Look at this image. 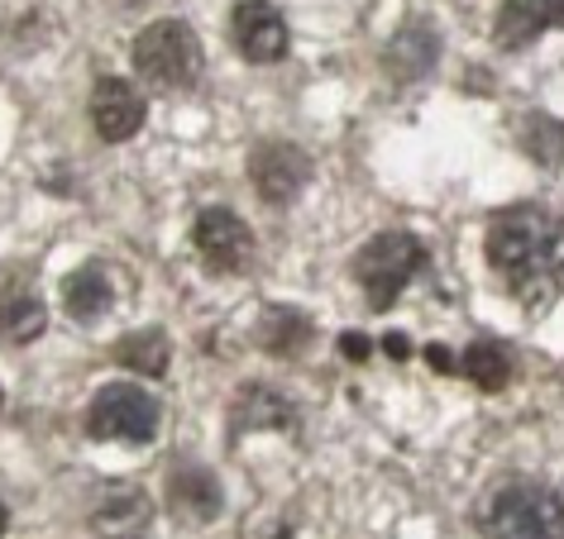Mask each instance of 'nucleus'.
I'll return each instance as SVG.
<instances>
[{
    "mask_svg": "<svg viewBox=\"0 0 564 539\" xmlns=\"http://www.w3.org/2000/svg\"><path fill=\"white\" fill-rule=\"evenodd\" d=\"M488 263L521 296H550L560 282V224L541 206H512L488 224Z\"/></svg>",
    "mask_w": 564,
    "mask_h": 539,
    "instance_id": "obj_1",
    "label": "nucleus"
},
{
    "mask_svg": "<svg viewBox=\"0 0 564 539\" xmlns=\"http://www.w3.org/2000/svg\"><path fill=\"white\" fill-rule=\"evenodd\" d=\"M134 73L159 91H187L202 77V38L182 20H159L134 38Z\"/></svg>",
    "mask_w": 564,
    "mask_h": 539,
    "instance_id": "obj_2",
    "label": "nucleus"
},
{
    "mask_svg": "<svg viewBox=\"0 0 564 539\" xmlns=\"http://www.w3.org/2000/svg\"><path fill=\"white\" fill-rule=\"evenodd\" d=\"M421 263H426V249L416 244V234L406 230H383L378 239H369V244L359 249L355 258V277L364 296H369L373 310H388L392 301L402 296V287L421 273Z\"/></svg>",
    "mask_w": 564,
    "mask_h": 539,
    "instance_id": "obj_3",
    "label": "nucleus"
},
{
    "mask_svg": "<svg viewBox=\"0 0 564 539\" xmlns=\"http://www.w3.org/2000/svg\"><path fill=\"white\" fill-rule=\"evenodd\" d=\"M163 406L159 396L134 387V382H110L96 392V402L87 410V435L91 439H110V444H149L159 435Z\"/></svg>",
    "mask_w": 564,
    "mask_h": 539,
    "instance_id": "obj_4",
    "label": "nucleus"
},
{
    "mask_svg": "<svg viewBox=\"0 0 564 539\" xmlns=\"http://www.w3.org/2000/svg\"><path fill=\"white\" fill-rule=\"evenodd\" d=\"M488 535H560V496L541 482H507L484 506Z\"/></svg>",
    "mask_w": 564,
    "mask_h": 539,
    "instance_id": "obj_5",
    "label": "nucleus"
},
{
    "mask_svg": "<svg viewBox=\"0 0 564 539\" xmlns=\"http://www.w3.org/2000/svg\"><path fill=\"white\" fill-rule=\"evenodd\" d=\"M192 239H196V253H202V263L210 273H249L253 258H259V244H253L249 224L225 206L202 210Z\"/></svg>",
    "mask_w": 564,
    "mask_h": 539,
    "instance_id": "obj_6",
    "label": "nucleus"
},
{
    "mask_svg": "<svg viewBox=\"0 0 564 539\" xmlns=\"http://www.w3.org/2000/svg\"><path fill=\"white\" fill-rule=\"evenodd\" d=\"M249 177L263 201L288 206V201H297L302 187L312 182V158H306L297 144H263L249 158Z\"/></svg>",
    "mask_w": 564,
    "mask_h": 539,
    "instance_id": "obj_7",
    "label": "nucleus"
},
{
    "mask_svg": "<svg viewBox=\"0 0 564 539\" xmlns=\"http://www.w3.org/2000/svg\"><path fill=\"white\" fill-rule=\"evenodd\" d=\"M230 38L249 63H278L288 53V20L268 0H245L230 15Z\"/></svg>",
    "mask_w": 564,
    "mask_h": 539,
    "instance_id": "obj_8",
    "label": "nucleus"
},
{
    "mask_svg": "<svg viewBox=\"0 0 564 539\" xmlns=\"http://www.w3.org/2000/svg\"><path fill=\"white\" fill-rule=\"evenodd\" d=\"M91 124L106 144H124V139L139 134V124H144V96H139L130 81L106 77L91 96Z\"/></svg>",
    "mask_w": 564,
    "mask_h": 539,
    "instance_id": "obj_9",
    "label": "nucleus"
},
{
    "mask_svg": "<svg viewBox=\"0 0 564 539\" xmlns=\"http://www.w3.org/2000/svg\"><path fill=\"white\" fill-rule=\"evenodd\" d=\"M110 301H116V287H110V273L101 263H87V267H77V273H67L63 277V306H67V316L73 320H101Z\"/></svg>",
    "mask_w": 564,
    "mask_h": 539,
    "instance_id": "obj_10",
    "label": "nucleus"
},
{
    "mask_svg": "<svg viewBox=\"0 0 564 539\" xmlns=\"http://www.w3.org/2000/svg\"><path fill=\"white\" fill-rule=\"evenodd\" d=\"M44 324H48V310L30 282H6L0 287V334L15 339V344H30Z\"/></svg>",
    "mask_w": 564,
    "mask_h": 539,
    "instance_id": "obj_11",
    "label": "nucleus"
},
{
    "mask_svg": "<svg viewBox=\"0 0 564 539\" xmlns=\"http://www.w3.org/2000/svg\"><path fill=\"white\" fill-rule=\"evenodd\" d=\"M560 24V0H507L498 15V44L521 48Z\"/></svg>",
    "mask_w": 564,
    "mask_h": 539,
    "instance_id": "obj_12",
    "label": "nucleus"
},
{
    "mask_svg": "<svg viewBox=\"0 0 564 539\" xmlns=\"http://www.w3.org/2000/svg\"><path fill=\"white\" fill-rule=\"evenodd\" d=\"M459 373L484 392H502L507 382H512V359H507V349L492 344V339H474L459 359Z\"/></svg>",
    "mask_w": 564,
    "mask_h": 539,
    "instance_id": "obj_13",
    "label": "nucleus"
},
{
    "mask_svg": "<svg viewBox=\"0 0 564 539\" xmlns=\"http://www.w3.org/2000/svg\"><path fill=\"white\" fill-rule=\"evenodd\" d=\"M116 359L139 377H163L167 359H173V344H167L163 330H139L116 349Z\"/></svg>",
    "mask_w": 564,
    "mask_h": 539,
    "instance_id": "obj_14",
    "label": "nucleus"
},
{
    "mask_svg": "<svg viewBox=\"0 0 564 539\" xmlns=\"http://www.w3.org/2000/svg\"><path fill=\"white\" fill-rule=\"evenodd\" d=\"M259 339H263L268 353H297L306 339H312V324H306L297 310H268Z\"/></svg>",
    "mask_w": 564,
    "mask_h": 539,
    "instance_id": "obj_15",
    "label": "nucleus"
},
{
    "mask_svg": "<svg viewBox=\"0 0 564 539\" xmlns=\"http://www.w3.org/2000/svg\"><path fill=\"white\" fill-rule=\"evenodd\" d=\"M345 353H349V359H364V353H369L364 334H345Z\"/></svg>",
    "mask_w": 564,
    "mask_h": 539,
    "instance_id": "obj_16",
    "label": "nucleus"
},
{
    "mask_svg": "<svg viewBox=\"0 0 564 539\" xmlns=\"http://www.w3.org/2000/svg\"><path fill=\"white\" fill-rule=\"evenodd\" d=\"M388 353H392V359H406V344H402V334H388Z\"/></svg>",
    "mask_w": 564,
    "mask_h": 539,
    "instance_id": "obj_17",
    "label": "nucleus"
},
{
    "mask_svg": "<svg viewBox=\"0 0 564 539\" xmlns=\"http://www.w3.org/2000/svg\"><path fill=\"white\" fill-rule=\"evenodd\" d=\"M6 525H10V516H6V506H0V535H6Z\"/></svg>",
    "mask_w": 564,
    "mask_h": 539,
    "instance_id": "obj_18",
    "label": "nucleus"
}]
</instances>
